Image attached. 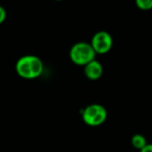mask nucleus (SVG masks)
<instances>
[{
	"label": "nucleus",
	"instance_id": "obj_2",
	"mask_svg": "<svg viewBox=\"0 0 152 152\" xmlns=\"http://www.w3.org/2000/svg\"><path fill=\"white\" fill-rule=\"evenodd\" d=\"M96 53L90 42H79L72 45L69 50V59L76 65L85 66L91 61L95 60Z\"/></svg>",
	"mask_w": 152,
	"mask_h": 152
},
{
	"label": "nucleus",
	"instance_id": "obj_8",
	"mask_svg": "<svg viewBox=\"0 0 152 152\" xmlns=\"http://www.w3.org/2000/svg\"><path fill=\"white\" fill-rule=\"evenodd\" d=\"M6 16H7V14H6V10L3 7V6L0 5V25L3 24L4 21L6 20Z\"/></svg>",
	"mask_w": 152,
	"mask_h": 152
},
{
	"label": "nucleus",
	"instance_id": "obj_1",
	"mask_svg": "<svg viewBox=\"0 0 152 152\" xmlns=\"http://www.w3.org/2000/svg\"><path fill=\"white\" fill-rule=\"evenodd\" d=\"M16 72L25 80H34L44 72V63L39 57L35 55H24L16 62Z\"/></svg>",
	"mask_w": 152,
	"mask_h": 152
},
{
	"label": "nucleus",
	"instance_id": "obj_9",
	"mask_svg": "<svg viewBox=\"0 0 152 152\" xmlns=\"http://www.w3.org/2000/svg\"><path fill=\"white\" fill-rule=\"evenodd\" d=\"M139 152H152V143L151 144H147L142 150H140Z\"/></svg>",
	"mask_w": 152,
	"mask_h": 152
},
{
	"label": "nucleus",
	"instance_id": "obj_7",
	"mask_svg": "<svg viewBox=\"0 0 152 152\" xmlns=\"http://www.w3.org/2000/svg\"><path fill=\"white\" fill-rule=\"evenodd\" d=\"M136 5L141 10H152V0H134Z\"/></svg>",
	"mask_w": 152,
	"mask_h": 152
},
{
	"label": "nucleus",
	"instance_id": "obj_5",
	"mask_svg": "<svg viewBox=\"0 0 152 152\" xmlns=\"http://www.w3.org/2000/svg\"><path fill=\"white\" fill-rule=\"evenodd\" d=\"M102 74H104V67H102V63L96 59L84 66V75L88 80H98L102 78Z\"/></svg>",
	"mask_w": 152,
	"mask_h": 152
},
{
	"label": "nucleus",
	"instance_id": "obj_3",
	"mask_svg": "<svg viewBox=\"0 0 152 152\" xmlns=\"http://www.w3.org/2000/svg\"><path fill=\"white\" fill-rule=\"evenodd\" d=\"M108 117L106 108L99 104H91L82 111V119L88 126L96 127L104 123Z\"/></svg>",
	"mask_w": 152,
	"mask_h": 152
},
{
	"label": "nucleus",
	"instance_id": "obj_6",
	"mask_svg": "<svg viewBox=\"0 0 152 152\" xmlns=\"http://www.w3.org/2000/svg\"><path fill=\"white\" fill-rule=\"evenodd\" d=\"M130 143H132V146L134 147V148L138 149L139 151L142 150V149L148 144L146 138L141 134H134V136L132 137V139H130Z\"/></svg>",
	"mask_w": 152,
	"mask_h": 152
},
{
	"label": "nucleus",
	"instance_id": "obj_4",
	"mask_svg": "<svg viewBox=\"0 0 152 152\" xmlns=\"http://www.w3.org/2000/svg\"><path fill=\"white\" fill-rule=\"evenodd\" d=\"M90 45L95 51L96 55L107 54L108 52H110L113 47V37L108 31H97L91 37Z\"/></svg>",
	"mask_w": 152,
	"mask_h": 152
},
{
	"label": "nucleus",
	"instance_id": "obj_10",
	"mask_svg": "<svg viewBox=\"0 0 152 152\" xmlns=\"http://www.w3.org/2000/svg\"><path fill=\"white\" fill-rule=\"evenodd\" d=\"M55 1H62V0H55Z\"/></svg>",
	"mask_w": 152,
	"mask_h": 152
}]
</instances>
